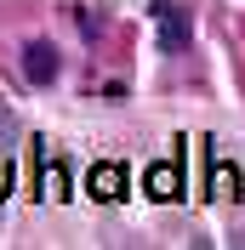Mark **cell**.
I'll return each mask as SVG.
<instances>
[{
    "label": "cell",
    "instance_id": "6da1fadb",
    "mask_svg": "<svg viewBox=\"0 0 245 250\" xmlns=\"http://www.w3.org/2000/svg\"><path fill=\"white\" fill-rule=\"evenodd\" d=\"M125 182H131V171H125L120 159H97L92 176H86V193H92L97 205H120L125 199Z\"/></svg>",
    "mask_w": 245,
    "mask_h": 250
},
{
    "label": "cell",
    "instance_id": "7a4b0ae2",
    "mask_svg": "<svg viewBox=\"0 0 245 250\" xmlns=\"http://www.w3.org/2000/svg\"><path fill=\"white\" fill-rule=\"evenodd\" d=\"M143 193H148L154 205L183 199V165H177V159H154L148 171H143Z\"/></svg>",
    "mask_w": 245,
    "mask_h": 250
},
{
    "label": "cell",
    "instance_id": "3957f363",
    "mask_svg": "<svg viewBox=\"0 0 245 250\" xmlns=\"http://www.w3.org/2000/svg\"><path fill=\"white\" fill-rule=\"evenodd\" d=\"M154 17H160V51H166V57H177V51L194 40V17L177 6V0H171V6H160Z\"/></svg>",
    "mask_w": 245,
    "mask_h": 250
},
{
    "label": "cell",
    "instance_id": "277c9868",
    "mask_svg": "<svg viewBox=\"0 0 245 250\" xmlns=\"http://www.w3.org/2000/svg\"><path fill=\"white\" fill-rule=\"evenodd\" d=\"M57 46H46V40H29V46H23V80H29V85H51V80H57Z\"/></svg>",
    "mask_w": 245,
    "mask_h": 250
},
{
    "label": "cell",
    "instance_id": "5b68a950",
    "mask_svg": "<svg viewBox=\"0 0 245 250\" xmlns=\"http://www.w3.org/2000/svg\"><path fill=\"white\" fill-rule=\"evenodd\" d=\"M40 148V182H34V193L40 199H69V165H63V154H46V142H34Z\"/></svg>",
    "mask_w": 245,
    "mask_h": 250
},
{
    "label": "cell",
    "instance_id": "8992f818",
    "mask_svg": "<svg viewBox=\"0 0 245 250\" xmlns=\"http://www.w3.org/2000/svg\"><path fill=\"white\" fill-rule=\"evenodd\" d=\"M205 176H211V199H240V171H234L228 159L205 154Z\"/></svg>",
    "mask_w": 245,
    "mask_h": 250
},
{
    "label": "cell",
    "instance_id": "52a82bcc",
    "mask_svg": "<svg viewBox=\"0 0 245 250\" xmlns=\"http://www.w3.org/2000/svg\"><path fill=\"white\" fill-rule=\"evenodd\" d=\"M6 193H12V165L0 159V199H6Z\"/></svg>",
    "mask_w": 245,
    "mask_h": 250
}]
</instances>
